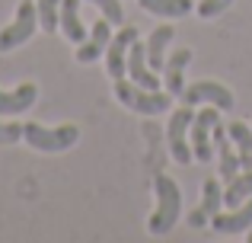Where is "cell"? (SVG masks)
I'll return each instance as SVG.
<instances>
[{
  "instance_id": "1",
  "label": "cell",
  "mask_w": 252,
  "mask_h": 243,
  "mask_svg": "<svg viewBox=\"0 0 252 243\" xmlns=\"http://www.w3.org/2000/svg\"><path fill=\"white\" fill-rule=\"evenodd\" d=\"M154 189H157V211L150 214L147 231L150 234H166L179 224V218H182V189L163 173L154 179Z\"/></svg>"
},
{
  "instance_id": "2",
  "label": "cell",
  "mask_w": 252,
  "mask_h": 243,
  "mask_svg": "<svg viewBox=\"0 0 252 243\" xmlns=\"http://www.w3.org/2000/svg\"><path fill=\"white\" fill-rule=\"evenodd\" d=\"M115 96L125 109L131 112H141V115H160L172 106V93L169 90H147L134 80H115Z\"/></svg>"
},
{
  "instance_id": "3",
  "label": "cell",
  "mask_w": 252,
  "mask_h": 243,
  "mask_svg": "<svg viewBox=\"0 0 252 243\" xmlns=\"http://www.w3.org/2000/svg\"><path fill=\"white\" fill-rule=\"evenodd\" d=\"M23 141H29V147L42 150V154H61V150H70L77 141H80V128H77V125L48 128V125L26 122L23 125Z\"/></svg>"
},
{
  "instance_id": "4",
  "label": "cell",
  "mask_w": 252,
  "mask_h": 243,
  "mask_svg": "<svg viewBox=\"0 0 252 243\" xmlns=\"http://www.w3.org/2000/svg\"><path fill=\"white\" fill-rule=\"evenodd\" d=\"M195 106H179L176 112H172V119L166 125V141H169V154L176 163H191L195 160V154H191V144H189V135H191V119H195V112H191Z\"/></svg>"
},
{
  "instance_id": "5",
  "label": "cell",
  "mask_w": 252,
  "mask_h": 243,
  "mask_svg": "<svg viewBox=\"0 0 252 243\" xmlns=\"http://www.w3.org/2000/svg\"><path fill=\"white\" fill-rule=\"evenodd\" d=\"M35 29H42V26H38V6L32 3V0H23V3L16 6V19L0 32V51H10V48L26 45L32 35H35Z\"/></svg>"
},
{
  "instance_id": "6",
  "label": "cell",
  "mask_w": 252,
  "mask_h": 243,
  "mask_svg": "<svg viewBox=\"0 0 252 243\" xmlns=\"http://www.w3.org/2000/svg\"><path fill=\"white\" fill-rule=\"evenodd\" d=\"M220 122V115H217V106H204L201 112H195V119H191V154H195V160L208 163L211 157H214V125Z\"/></svg>"
},
{
  "instance_id": "7",
  "label": "cell",
  "mask_w": 252,
  "mask_h": 243,
  "mask_svg": "<svg viewBox=\"0 0 252 243\" xmlns=\"http://www.w3.org/2000/svg\"><path fill=\"white\" fill-rule=\"evenodd\" d=\"M182 103L185 106H217V109H233V93L223 83L214 80H198L191 87L182 90Z\"/></svg>"
},
{
  "instance_id": "8",
  "label": "cell",
  "mask_w": 252,
  "mask_h": 243,
  "mask_svg": "<svg viewBox=\"0 0 252 243\" xmlns=\"http://www.w3.org/2000/svg\"><path fill=\"white\" fill-rule=\"evenodd\" d=\"M134 38H137L134 26H125V29H118L115 35H112L109 48H105V70H109V77L122 80V77L128 74V51H131V42H134Z\"/></svg>"
},
{
  "instance_id": "9",
  "label": "cell",
  "mask_w": 252,
  "mask_h": 243,
  "mask_svg": "<svg viewBox=\"0 0 252 243\" xmlns=\"http://www.w3.org/2000/svg\"><path fill=\"white\" fill-rule=\"evenodd\" d=\"M223 205V189H220V176H208L201 186V205L189 214V224L191 227H204Z\"/></svg>"
},
{
  "instance_id": "10",
  "label": "cell",
  "mask_w": 252,
  "mask_h": 243,
  "mask_svg": "<svg viewBox=\"0 0 252 243\" xmlns=\"http://www.w3.org/2000/svg\"><path fill=\"white\" fill-rule=\"evenodd\" d=\"M214 154H217V167H220V179L230 182L240 173L243 163H240V154H236V144L227 135V125H220V122L214 125Z\"/></svg>"
},
{
  "instance_id": "11",
  "label": "cell",
  "mask_w": 252,
  "mask_h": 243,
  "mask_svg": "<svg viewBox=\"0 0 252 243\" xmlns=\"http://www.w3.org/2000/svg\"><path fill=\"white\" fill-rule=\"evenodd\" d=\"M246 227H252V199H246L236 208H230V211H217L211 218V231L223 234V237H233V234L246 231Z\"/></svg>"
},
{
  "instance_id": "12",
  "label": "cell",
  "mask_w": 252,
  "mask_h": 243,
  "mask_svg": "<svg viewBox=\"0 0 252 243\" xmlns=\"http://www.w3.org/2000/svg\"><path fill=\"white\" fill-rule=\"evenodd\" d=\"M109 42H112V23L102 16V19H96V23H93L90 38H86L80 48H77V61H80V64H93L96 58H102V55H105Z\"/></svg>"
},
{
  "instance_id": "13",
  "label": "cell",
  "mask_w": 252,
  "mask_h": 243,
  "mask_svg": "<svg viewBox=\"0 0 252 243\" xmlns=\"http://www.w3.org/2000/svg\"><path fill=\"white\" fill-rule=\"evenodd\" d=\"M191 61V48H176L163 64V80H166V90L172 96H182L185 90V68Z\"/></svg>"
},
{
  "instance_id": "14",
  "label": "cell",
  "mask_w": 252,
  "mask_h": 243,
  "mask_svg": "<svg viewBox=\"0 0 252 243\" xmlns=\"http://www.w3.org/2000/svg\"><path fill=\"white\" fill-rule=\"evenodd\" d=\"M58 23H61V32L67 35V42H74V45H83L86 42V29H83V23H80V0H61Z\"/></svg>"
},
{
  "instance_id": "15",
  "label": "cell",
  "mask_w": 252,
  "mask_h": 243,
  "mask_svg": "<svg viewBox=\"0 0 252 243\" xmlns=\"http://www.w3.org/2000/svg\"><path fill=\"white\" fill-rule=\"evenodd\" d=\"M38 100V87L35 83H23L13 93H3L0 90V115H19L26 109H32V103Z\"/></svg>"
},
{
  "instance_id": "16",
  "label": "cell",
  "mask_w": 252,
  "mask_h": 243,
  "mask_svg": "<svg viewBox=\"0 0 252 243\" xmlns=\"http://www.w3.org/2000/svg\"><path fill=\"white\" fill-rule=\"evenodd\" d=\"M172 35H176L172 26H157V29L150 32V38H147V61H150L154 70H163V64H166V45L172 42Z\"/></svg>"
},
{
  "instance_id": "17",
  "label": "cell",
  "mask_w": 252,
  "mask_h": 243,
  "mask_svg": "<svg viewBox=\"0 0 252 243\" xmlns=\"http://www.w3.org/2000/svg\"><path fill=\"white\" fill-rule=\"evenodd\" d=\"M227 135H230V141L236 144V154H240L243 170H252V125L230 122L227 125Z\"/></svg>"
},
{
  "instance_id": "18",
  "label": "cell",
  "mask_w": 252,
  "mask_h": 243,
  "mask_svg": "<svg viewBox=\"0 0 252 243\" xmlns=\"http://www.w3.org/2000/svg\"><path fill=\"white\" fill-rule=\"evenodd\" d=\"M246 199H252V170L236 173L233 179L227 182V189H223V205H227V208L243 205Z\"/></svg>"
},
{
  "instance_id": "19",
  "label": "cell",
  "mask_w": 252,
  "mask_h": 243,
  "mask_svg": "<svg viewBox=\"0 0 252 243\" xmlns=\"http://www.w3.org/2000/svg\"><path fill=\"white\" fill-rule=\"evenodd\" d=\"M137 3H141V10L163 19H182L185 13H191V0H137Z\"/></svg>"
},
{
  "instance_id": "20",
  "label": "cell",
  "mask_w": 252,
  "mask_h": 243,
  "mask_svg": "<svg viewBox=\"0 0 252 243\" xmlns=\"http://www.w3.org/2000/svg\"><path fill=\"white\" fill-rule=\"evenodd\" d=\"M35 6H38V26H42L45 32H51V35H55V29H61V23H58L61 0H35Z\"/></svg>"
},
{
  "instance_id": "21",
  "label": "cell",
  "mask_w": 252,
  "mask_h": 243,
  "mask_svg": "<svg viewBox=\"0 0 252 243\" xmlns=\"http://www.w3.org/2000/svg\"><path fill=\"white\" fill-rule=\"evenodd\" d=\"M230 6H233V0H201V3H198V16L214 19V16H220V13H227Z\"/></svg>"
},
{
  "instance_id": "22",
  "label": "cell",
  "mask_w": 252,
  "mask_h": 243,
  "mask_svg": "<svg viewBox=\"0 0 252 243\" xmlns=\"http://www.w3.org/2000/svg\"><path fill=\"white\" fill-rule=\"evenodd\" d=\"M93 6H99L102 10V16L109 19V23H122L125 19V10H122V3L118 0H90Z\"/></svg>"
},
{
  "instance_id": "23",
  "label": "cell",
  "mask_w": 252,
  "mask_h": 243,
  "mask_svg": "<svg viewBox=\"0 0 252 243\" xmlns=\"http://www.w3.org/2000/svg\"><path fill=\"white\" fill-rule=\"evenodd\" d=\"M23 141V125L19 122H0V144H16Z\"/></svg>"
},
{
  "instance_id": "24",
  "label": "cell",
  "mask_w": 252,
  "mask_h": 243,
  "mask_svg": "<svg viewBox=\"0 0 252 243\" xmlns=\"http://www.w3.org/2000/svg\"><path fill=\"white\" fill-rule=\"evenodd\" d=\"M249 243H252V227H249Z\"/></svg>"
}]
</instances>
